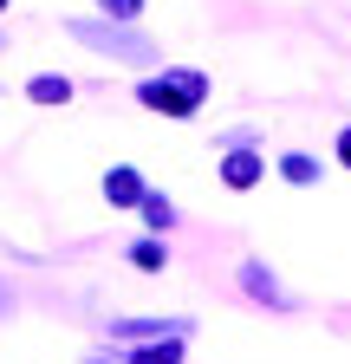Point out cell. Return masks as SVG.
<instances>
[{
	"label": "cell",
	"mask_w": 351,
	"mask_h": 364,
	"mask_svg": "<svg viewBox=\"0 0 351 364\" xmlns=\"http://www.w3.org/2000/svg\"><path fill=\"white\" fill-rule=\"evenodd\" d=\"M130 364H183V345H150V351H137Z\"/></svg>",
	"instance_id": "8"
},
{
	"label": "cell",
	"mask_w": 351,
	"mask_h": 364,
	"mask_svg": "<svg viewBox=\"0 0 351 364\" xmlns=\"http://www.w3.org/2000/svg\"><path fill=\"white\" fill-rule=\"evenodd\" d=\"M241 280H247V293H254V299H267V306H286V293L274 287V273H260V267H241Z\"/></svg>",
	"instance_id": "6"
},
{
	"label": "cell",
	"mask_w": 351,
	"mask_h": 364,
	"mask_svg": "<svg viewBox=\"0 0 351 364\" xmlns=\"http://www.w3.org/2000/svg\"><path fill=\"white\" fill-rule=\"evenodd\" d=\"M137 208H144V215H150V221H156V228H169V221H176V208H169V202H163V196H144V202H137Z\"/></svg>",
	"instance_id": "11"
},
{
	"label": "cell",
	"mask_w": 351,
	"mask_h": 364,
	"mask_svg": "<svg viewBox=\"0 0 351 364\" xmlns=\"http://www.w3.org/2000/svg\"><path fill=\"white\" fill-rule=\"evenodd\" d=\"M0 312H7V287H0Z\"/></svg>",
	"instance_id": "13"
},
{
	"label": "cell",
	"mask_w": 351,
	"mask_h": 364,
	"mask_svg": "<svg viewBox=\"0 0 351 364\" xmlns=\"http://www.w3.org/2000/svg\"><path fill=\"white\" fill-rule=\"evenodd\" d=\"M98 7H104V20H137L144 0H98Z\"/></svg>",
	"instance_id": "10"
},
{
	"label": "cell",
	"mask_w": 351,
	"mask_h": 364,
	"mask_svg": "<svg viewBox=\"0 0 351 364\" xmlns=\"http://www.w3.org/2000/svg\"><path fill=\"white\" fill-rule=\"evenodd\" d=\"M130 260H137L144 273H163V260H169V254H163V241H137V247H130Z\"/></svg>",
	"instance_id": "7"
},
{
	"label": "cell",
	"mask_w": 351,
	"mask_h": 364,
	"mask_svg": "<svg viewBox=\"0 0 351 364\" xmlns=\"http://www.w3.org/2000/svg\"><path fill=\"white\" fill-rule=\"evenodd\" d=\"M72 39H85V46H98L104 59H124V65H137V59H150V53H156L150 39H137V33H124V26H98V20H72Z\"/></svg>",
	"instance_id": "2"
},
{
	"label": "cell",
	"mask_w": 351,
	"mask_h": 364,
	"mask_svg": "<svg viewBox=\"0 0 351 364\" xmlns=\"http://www.w3.org/2000/svg\"><path fill=\"white\" fill-rule=\"evenodd\" d=\"M222 182H228V189H254V182H260V156L234 150V156L222 163Z\"/></svg>",
	"instance_id": "3"
},
{
	"label": "cell",
	"mask_w": 351,
	"mask_h": 364,
	"mask_svg": "<svg viewBox=\"0 0 351 364\" xmlns=\"http://www.w3.org/2000/svg\"><path fill=\"white\" fill-rule=\"evenodd\" d=\"M0 7H7V0H0Z\"/></svg>",
	"instance_id": "14"
},
{
	"label": "cell",
	"mask_w": 351,
	"mask_h": 364,
	"mask_svg": "<svg viewBox=\"0 0 351 364\" xmlns=\"http://www.w3.org/2000/svg\"><path fill=\"white\" fill-rule=\"evenodd\" d=\"M26 98H33V105H65V98H72V85L46 72V78H33V85H26Z\"/></svg>",
	"instance_id": "5"
},
{
	"label": "cell",
	"mask_w": 351,
	"mask_h": 364,
	"mask_svg": "<svg viewBox=\"0 0 351 364\" xmlns=\"http://www.w3.org/2000/svg\"><path fill=\"white\" fill-rule=\"evenodd\" d=\"M338 163H351V130H345V136H338Z\"/></svg>",
	"instance_id": "12"
},
{
	"label": "cell",
	"mask_w": 351,
	"mask_h": 364,
	"mask_svg": "<svg viewBox=\"0 0 351 364\" xmlns=\"http://www.w3.org/2000/svg\"><path fill=\"white\" fill-rule=\"evenodd\" d=\"M280 169H286V182H313V176H319V163H313V156H286Z\"/></svg>",
	"instance_id": "9"
},
{
	"label": "cell",
	"mask_w": 351,
	"mask_h": 364,
	"mask_svg": "<svg viewBox=\"0 0 351 364\" xmlns=\"http://www.w3.org/2000/svg\"><path fill=\"white\" fill-rule=\"evenodd\" d=\"M208 98V78L202 72H163L144 85V105L163 111V117H195V105Z\"/></svg>",
	"instance_id": "1"
},
{
	"label": "cell",
	"mask_w": 351,
	"mask_h": 364,
	"mask_svg": "<svg viewBox=\"0 0 351 364\" xmlns=\"http://www.w3.org/2000/svg\"><path fill=\"white\" fill-rule=\"evenodd\" d=\"M104 196H111L117 208H130V202H144V182H137V169H111V176H104Z\"/></svg>",
	"instance_id": "4"
}]
</instances>
